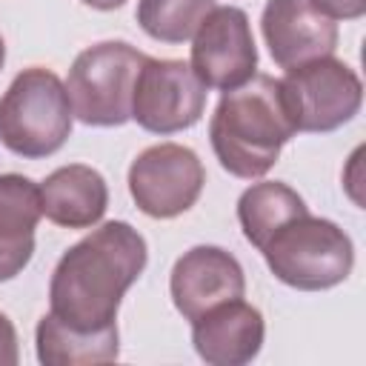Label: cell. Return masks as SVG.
<instances>
[{
	"mask_svg": "<svg viewBox=\"0 0 366 366\" xmlns=\"http://www.w3.org/2000/svg\"><path fill=\"white\" fill-rule=\"evenodd\" d=\"M149 263L146 237L126 220H106L57 260L49 312L77 332L117 326V309Z\"/></svg>",
	"mask_w": 366,
	"mask_h": 366,
	"instance_id": "obj_1",
	"label": "cell"
},
{
	"mask_svg": "<svg viewBox=\"0 0 366 366\" xmlns=\"http://www.w3.org/2000/svg\"><path fill=\"white\" fill-rule=\"evenodd\" d=\"M295 134L280 83L269 74H254L243 86L223 92L209 120L214 157L240 180L263 177Z\"/></svg>",
	"mask_w": 366,
	"mask_h": 366,
	"instance_id": "obj_2",
	"label": "cell"
},
{
	"mask_svg": "<svg viewBox=\"0 0 366 366\" xmlns=\"http://www.w3.org/2000/svg\"><path fill=\"white\" fill-rule=\"evenodd\" d=\"M71 123L66 83L51 69H23L0 97V143L17 157L40 160L60 152Z\"/></svg>",
	"mask_w": 366,
	"mask_h": 366,
	"instance_id": "obj_3",
	"label": "cell"
},
{
	"mask_svg": "<svg viewBox=\"0 0 366 366\" xmlns=\"http://www.w3.org/2000/svg\"><path fill=\"white\" fill-rule=\"evenodd\" d=\"M269 272L300 292H323L343 283L355 266L352 237L326 217L297 214L260 249Z\"/></svg>",
	"mask_w": 366,
	"mask_h": 366,
	"instance_id": "obj_4",
	"label": "cell"
},
{
	"mask_svg": "<svg viewBox=\"0 0 366 366\" xmlns=\"http://www.w3.org/2000/svg\"><path fill=\"white\" fill-rule=\"evenodd\" d=\"M146 57L126 40H103L83 49L66 77L74 117L97 129L129 123L134 80Z\"/></svg>",
	"mask_w": 366,
	"mask_h": 366,
	"instance_id": "obj_5",
	"label": "cell"
},
{
	"mask_svg": "<svg viewBox=\"0 0 366 366\" xmlns=\"http://www.w3.org/2000/svg\"><path fill=\"white\" fill-rule=\"evenodd\" d=\"M277 83L297 132H335L349 123L363 103L357 71L332 54L286 69Z\"/></svg>",
	"mask_w": 366,
	"mask_h": 366,
	"instance_id": "obj_6",
	"label": "cell"
},
{
	"mask_svg": "<svg viewBox=\"0 0 366 366\" xmlns=\"http://www.w3.org/2000/svg\"><path fill=\"white\" fill-rule=\"evenodd\" d=\"M206 183V169L194 149L157 143L143 149L129 166V192L149 217L169 220L189 212Z\"/></svg>",
	"mask_w": 366,
	"mask_h": 366,
	"instance_id": "obj_7",
	"label": "cell"
},
{
	"mask_svg": "<svg viewBox=\"0 0 366 366\" xmlns=\"http://www.w3.org/2000/svg\"><path fill=\"white\" fill-rule=\"evenodd\" d=\"M206 86L186 60L146 57L132 94V120L152 134L192 129L206 109Z\"/></svg>",
	"mask_w": 366,
	"mask_h": 366,
	"instance_id": "obj_8",
	"label": "cell"
},
{
	"mask_svg": "<svg viewBox=\"0 0 366 366\" xmlns=\"http://www.w3.org/2000/svg\"><path fill=\"white\" fill-rule=\"evenodd\" d=\"M192 71L206 89H237L257 74V46L249 14L237 6H214L192 34Z\"/></svg>",
	"mask_w": 366,
	"mask_h": 366,
	"instance_id": "obj_9",
	"label": "cell"
},
{
	"mask_svg": "<svg viewBox=\"0 0 366 366\" xmlns=\"http://www.w3.org/2000/svg\"><path fill=\"white\" fill-rule=\"evenodd\" d=\"M169 295L174 309L192 323L212 306L243 297L246 274L232 252L200 243L174 260L169 274Z\"/></svg>",
	"mask_w": 366,
	"mask_h": 366,
	"instance_id": "obj_10",
	"label": "cell"
},
{
	"mask_svg": "<svg viewBox=\"0 0 366 366\" xmlns=\"http://www.w3.org/2000/svg\"><path fill=\"white\" fill-rule=\"evenodd\" d=\"M260 31L280 69H295L337 49V23L309 0H266Z\"/></svg>",
	"mask_w": 366,
	"mask_h": 366,
	"instance_id": "obj_11",
	"label": "cell"
},
{
	"mask_svg": "<svg viewBox=\"0 0 366 366\" xmlns=\"http://www.w3.org/2000/svg\"><path fill=\"white\" fill-rule=\"evenodd\" d=\"M266 337V323L257 306L243 297L226 300L192 320V343L209 366H246L252 363Z\"/></svg>",
	"mask_w": 366,
	"mask_h": 366,
	"instance_id": "obj_12",
	"label": "cell"
},
{
	"mask_svg": "<svg viewBox=\"0 0 366 366\" xmlns=\"http://www.w3.org/2000/svg\"><path fill=\"white\" fill-rule=\"evenodd\" d=\"M40 209L54 226L92 229L109 209V183L86 163L60 166L40 183Z\"/></svg>",
	"mask_w": 366,
	"mask_h": 366,
	"instance_id": "obj_13",
	"label": "cell"
},
{
	"mask_svg": "<svg viewBox=\"0 0 366 366\" xmlns=\"http://www.w3.org/2000/svg\"><path fill=\"white\" fill-rule=\"evenodd\" d=\"M40 217V186L17 172L0 174V283L29 266Z\"/></svg>",
	"mask_w": 366,
	"mask_h": 366,
	"instance_id": "obj_14",
	"label": "cell"
},
{
	"mask_svg": "<svg viewBox=\"0 0 366 366\" xmlns=\"http://www.w3.org/2000/svg\"><path fill=\"white\" fill-rule=\"evenodd\" d=\"M34 346H37V360L43 366L112 363L120 355V335L117 326L100 332H77L49 312L40 317L34 329Z\"/></svg>",
	"mask_w": 366,
	"mask_h": 366,
	"instance_id": "obj_15",
	"label": "cell"
},
{
	"mask_svg": "<svg viewBox=\"0 0 366 366\" xmlns=\"http://www.w3.org/2000/svg\"><path fill=\"white\" fill-rule=\"evenodd\" d=\"M306 200L280 180H263L252 183L240 200H237V220L243 229V237L260 252L266 240L292 217L306 214Z\"/></svg>",
	"mask_w": 366,
	"mask_h": 366,
	"instance_id": "obj_16",
	"label": "cell"
},
{
	"mask_svg": "<svg viewBox=\"0 0 366 366\" xmlns=\"http://www.w3.org/2000/svg\"><path fill=\"white\" fill-rule=\"evenodd\" d=\"M214 0H137V26L160 43H186L214 9Z\"/></svg>",
	"mask_w": 366,
	"mask_h": 366,
	"instance_id": "obj_17",
	"label": "cell"
},
{
	"mask_svg": "<svg viewBox=\"0 0 366 366\" xmlns=\"http://www.w3.org/2000/svg\"><path fill=\"white\" fill-rule=\"evenodd\" d=\"M332 20H357L366 14V0H309Z\"/></svg>",
	"mask_w": 366,
	"mask_h": 366,
	"instance_id": "obj_18",
	"label": "cell"
},
{
	"mask_svg": "<svg viewBox=\"0 0 366 366\" xmlns=\"http://www.w3.org/2000/svg\"><path fill=\"white\" fill-rule=\"evenodd\" d=\"M17 363V332L14 323L0 312V366Z\"/></svg>",
	"mask_w": 366,
	"mask_h": 366,
	"instance_id": "obj_19",
	"label": "cell"
},
{
	"mask_svg": "<svg viewBox=\"0 0 366 366\" xmlns=\"http://www.w3.org/2000/svg\"><path fill=\"white\" fill-rule=\"evenodd\" d=\"M80 3H86V6H92L97 11H112V9H120L126 0H80Z\"/></svg>",
	"mask_w": 366,
	"mask_h": 366,
	"instance_id": "obj_20",
	"label": "cell"
},
{
	"mask_svg": "<svg viewBox=\"0 0 366 366\" xmlns=\"http://www.w3.org/2000/svg\"><path fill=\"white\" fill-rule=\"evenodd\" d=\"M3 63H6V43H3V37H0V71H3Z\"/></svg>",
	"mask_w": 366,
	"mask_h": 366,
	"instance_id": "obj_21",
	"label": "cell"
}]
</instances>
